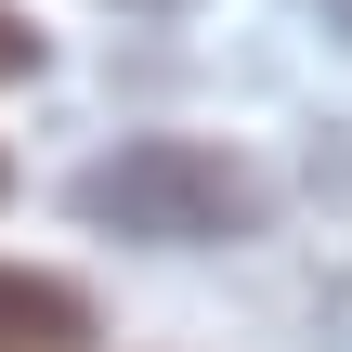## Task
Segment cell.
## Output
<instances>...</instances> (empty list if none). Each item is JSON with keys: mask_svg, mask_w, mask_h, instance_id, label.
<instances>
[{"mask_svg": "<svg viewBox=\"0 0 352 352\" xmlns=\"http://www.w3.org/2000/svg\"><path fill=\"white\" fill-rule=\"evenodd\" d=\"M65 209L91 235H131V248H222V235L261 222V170L222 157V144H196V131H144V144L91 157L65 183Z\"/></svg>", "mask_w": 352, "mask_h": 352, "instance_id": "6da1fadb", "label": "cell"}, {"mask_svg": "<svg viewBox=\"0 0 352 352\" xmlns=\"http://www.w3.org/2000/svg\"><path fill=\"white\" fill-rule=\"evenodd\" d=\"M340 26H352V0H340Z\"/></svg>", "mask_w": 352, "mask_h": 352, "instance_id": "277c9868", "label": "cell"}, {"mask_svg": "<svg viewBox=\"0 0 352 352\" xmlns=\"http://www.w3.org/2000/svg\"><path fill=\"white\" fill-rule=\"evenodd\" d=\"M0 78H39V26L26 13H0Z\"/></svg>", "mask_w": 352, "mask_h": 352, "instance_id": "3957f363", "label": "cell"}, {"mask_svg": "<svg viewBox=\"0 0 352 352\" xmlns=\"http://www.w3.org/2000/svg\"><path fill=\"white\" fill-rule=\"evenodd\" d=\"M78 340H91V300H78L65 274L0 261V352H78Z\"/></svg>", "mask_w": 352, "mask_h": 352, "instance_id": "7a4b0ae2", "label": "cell"}]
</instances>
